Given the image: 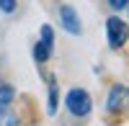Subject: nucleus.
Returning a JSON list of instances; mask_svg holds the SVG:
<instances>
[{
  "label": "nucleus",
  "mask_w": 129,
  "mask_h": 126,
  "mask_svg": "<svg viewBox=\"0 0 129 126\" xmlns=\"http://www.w3.org/2000/svg\"><path fill=\"white\" fill-rule=\"evenodd\" d=\"M64 108H67V113H72L75 118H85L93 108V98L90 93L85 88H72L67 93V98H64Z\"/></svg>",
  "instance_id": "nucleus-1"
},
{
  "label": "nucleus",
  "mask_w": 129,
  "mask_h": 126,
  "mask_svg": "<svg viewBox=\"0 0 129 126\" xmlns=\"http://www.w3.org/2000/svg\"><path fill=\"white\" fill-rule=\"evenodd\" d=\"M106 39H109V46L111 49H121L129 39V23L121 21L119 16H111L106 21Z\"/></svg>",
  "instance_id": "nucleus-2"
},
{
  "label": "nucleus",
  "mask_w": 129,
  "mask_h": 126,
  "mask_svg": "<svg viewBox=\"0 0 129 126\" xmlns=\"http://www.w3.org/2000/svg\"><path fill=\"white\" fill-rule=\"evenodd\" d=\"M39 34L41 36H39L36 46H34V59H36V65H44V62L52 57V51H54V28L44 23Z\"/></svg>",
  "instance_id": "nucleus-3"
},
{
  "label": "nucleus",
  "mask_w": 129,
  "mask_h": 126,
  "mask_svg": "<svg viewBox=\"0 0 129 126\" xmlns=\"http://www.w3.org/2000/svg\"><path fill=\"white\" fill-rule=\"evenodd\" d=\"M129 108V88L126 85H114L106 98V111L109 113H121Z\"/></svg>",
  "instance_id": "nucleus-4"
},
{
  "label": "nucleus",
  "mask_w": 129,
  "mask_h": 126,
  "mask_svg": "<svg viewBox=\"0 0 129 126\" xmlns=\"http://www.w3.org/2000/svg\"><path fill=\"white\" fill-rule=\"evenodd\" d=\"M59 26L67 31L70 36H80L83 34V23H80V16L72 5H62L59 8Z\"/></svg>",
  "instance_id": "nucleus-5"
},
{
  "label": "nucleus",
  "mask_w": 129,
  "mask_h": 126,
  "mask_svg": "<svg viewBox=\"0 0 129 126\" xmlns=\"http://www.w3.org/2000/svg\"><path fill=\"white\" fill-rule=\"evenodd\" d=\"M13 98H16L13 88H10V85H0V111H8L10 103H13Z\"/></svg>",
  "instance_id": "nucleus-6"
},
{
  "label": "nucleus",
  "mask_w": 129,
  "mask_h": 126,
  "mask_svg": "<svg viewBox=\"0 0 129 126\" xmlns=\"http://www.w3.org/2000/svg\"><path fill=\"white\" fill-rule=\"evenodd\" d=\"M49 113H57V85H54V77H49Z\"/></svg>",
  "instance_id": "nucleus-7"
},
{
  "label": "nucleus",
  "mask_w": 129,
  "mask_h": 126,
  "mask_svg": "<svg viewBox=\"0 0 129 126\" xmlns=\"http://www.w3.org/2000/svg\"><path fill=\"white\" fill-rule=\"evenodd\" d=\"M0 10H3V13H13L16 10V0H0Z\"/></svg>",
  "instance_id": "nucleus-8"
},
{
  "label": "nucleus",
  "mask_w": 129,
  "mask_h": 126,
  "mask_svg": "<svg viewBox=\"0 0 129 126\" xmlns=\"http://www.w3.org/2000/svg\"><path fill=\"white\" fill-rule=\"evenodd\" d=\"M109 5H111L114 10H124V8L129 5V0H109Z\"/></svg>",
  "instance_id": "nucleus-9"
}]
</instances>
